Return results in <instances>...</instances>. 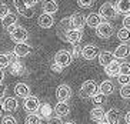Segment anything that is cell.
I'll list each match as a JSON object with an SVG mask.
<instances>
[{
  "instance_id": "7a4b0ae2",
  "label": "cell",
  "mask_w": 130,
  "mask_h": 124,
  "mask_svg": "<svg viewBox=\"0 0 130 124\" xmlns=\"http://www.w3.org/2000/svg\"><path fill=\"white\" fill-rule=\"evenodd\" d=\"M97 84H96V81H93V80H86V81L82 84L80 90H79V96H80L82 98H92L93 96H94L96 93H97Z\"/></svg>"
},
{
  "instance_id": "83f0119b",
  "label": "cell",
  "mask_w": 130,
  "mask_h": 124,
  "mask_svg": "<svg viewBox=\"0 0 130 124\" xmlns=\"http://www.w3.org/2000/svg\"><path fill=\"white\" fill-rule=\"evenodd\" d=\"M10 67H12L10 70H12V74H13V76H20V74H23L24 70H26V68H24V66L20 63L19 60L14 61V63H12V64H10Z\"/></svg>"
},
{
  "instance_id": "f6af8a7d",
  "label": "cell",
  "mask_w": 130,
  "mask_h": 124,
  "mask_svg": "<svg viewBox=\"0 0 130 124\" xmlns=\"http://www.w3.org/2000/svg\"><path fill=\"white\" fill-rule=\"evenodd\" d=\"M50 68H52L53 72H56V73H60L61 70H63V68H61L60 66H57L56 63H52V66H50Z\"/></svg>"
},
{
  "instance_id": "7402d4cb",
  "label": "cell",
  "mask_w": 130,
  "mask_h": 124,
  "mask_svg": "<svg viewBox=\"0 0 130 124\" xmlns=\"http://www.w3.org/2000/svg\"><path fill=\"white\" fill-rule=\"evenodd\" d=\"M102 22H103V20H102L99 13H90V14H87V17H86V24H87L89 27H94L96 29Z\"/></svg>"
},
{
  "instance_id": "52a82bcc",
  "label": "cell",
  "mask_w": 130,
  "mask_h": 124,
  "mask_svg": "<svg viewBox=\"0 0 130 124\" xmlns=\"http://www.w3.org/2000/svg\"><path fill=\"white\" fill-rule=\"evenodd\" d=\"M70 23V30H82L83 26L86 24V17L80 13H74L69 17Z\"/></svg>"
},
{
  "instance_id": "3957f363",
  "label": "cell",
  "mask_w": 130,
  "mask_h": 124,
  "mask_svg": "<svg viewBox=\"0 0 130 124\" xmlns=\"http://www.w3.org/2000/svg\"><path fill=\"white\" fill-rule=\"evenodd\" d=\"M99 14H100V17H103V19H106V20H111V19H116V17H117V10H116L113 3L106 2V3L102 4Z\"/></svg>"
},
{
  "instance_id": "277c9868",
  "label": "cell",
  "mask_w": 130,
  "mask_h": 124,
  "mask_svg": "<svg viewBox=\"0 0 130 124\" xmlns=\"http://www.w3.org/2000/svg\"><path fill=\"white\" fill-rule=\"evenodd\" d=\"M72 54H70L67 50H60V51H57L56 54H54V61L53 63H56L57 66H60L61 68L67 67L70 63H72Z\"/></svg>"
},
{
  "instance_id": "6da1fadb",
  "label": "cell",
  "mask_w": 130,
  "mask_h": 124,
  "mask_svg": "<svg viewBox=\"0 0 130 124\" xmlns=\"http://www.w3.org/2000/svg\"><path fill=\"white\" fill-rule=\"evenodd\" d=\"M9 34H10V39L14 41L16 44H19V43H26V40L29 39V31H27L23 26L10 27V29H9Z\"/></svg>"
},
{
  "instance_id": "f1b7e54d",
  "label": "cell",
  "mask_w": 130,
  "mask_h": 124,
  "mask_svg": "<svg viewBox=\"0 0 130 124\" xmlns=\"http://www.w3.org/2000/svg\"><path fill=\"white\" fill-rule=\"evenodd\" d=\"M24 123L26 124H42V118H40L36 113H33V114H29V116L26 117Z\"/></svg>"
},
{
  "instance_id": "c3c4849f",
  "label": "cell",
  "mask_w": 130,
  "mask_h": 124,
  "mask_svg": "<svg viewBox=\"0 0 130 124\" xmlns=\"http://www.w3.org/2000/svg\"><path fill=\"white\" fill-rule=\"evenodd\" d=\"M126 123H127V124H130V111L126 114Z\"/></svg>"
},
{
  "instance_id": "bcb514c9",
  "label": "cell",
  "mask_w": 130,
  "mask_h": 124,
  "mask_svg": "<svg viewBox=\"0 0 130 124\" xmlns=\"http://www.w3.org/2000/svg\"><path fill=\"white\" fill-rule=\"evenodd\" d=\"M24 2H26L27 7H33V6H35V4H37L40 0H24Z\"/></svg>"
},
{
  "instance_id": "cb8c5ba5",
  "label": "cell",
  "mask_w": 130,
  "mask_h": 124,
  "mask_svg": "<svg viewBox=\"0 0 130 124\" xmlns=\"http://www.w3.org/2000/svg\"><path fill=\"white\" fill-rule=\"evenodd\" d=\"M16 22H17V16H16L14 13H9V14H6L3 19H2V26L9 30L10 27H13L16 24Z\"/></svg>"
},
{
  "instance_id": "7c38bea8",
  "label": "cell",
  "mask_w": 130,
  "mask_h": 124,
  "mask_svg": "<svg viewBox=\"0 0 130 124\" xmlns=\"http://www.w3.org/2000/svg\"><path fill=\"white\" fill-rule=\"evenodd\" d=\"M83 37V31L82 30H69L67 34H66V41L70 43V44H79Z\"/></svg>"
},
{
  "instance_id": "f35d334b",
  "label": "cell",
  "mask_w": 130,
  "mask_h": 124,
  "mask_svg": "<svg viewBox=\"0 0 130 124\" xmlns=\"http://www.w3.org/2000/svg\"><path fill=\"white\" fill-rule=\"evenodd\" d=\"M2 124H17V120L13 116H4L2 118Z\"/></svg>"
},
{
  "instance_id": "8d00e7d4",
  "label": "cell",
  "mask_w": 130,
  "mask_h": 124,
  "mask_svg": "<svg viewBox=\"0 0 130 124\" xmlns=\"http://www.w3.org/2000/svg\"><path fill=\"white\" fill-rule=\"evenodd\" d=\"M104 97H106V96H103L102 93H96L94 96L92 97V100H93L94 104H102V103L104 101Z\"/></svg>"
},
{
  "instance_id": "5b68a950",
  "label": "cell",
  "mask_w": 130,
  "mask_h": 124,
  "mask_svg": "<svg viewBox=\"0 0 130 124\" xmlns=\"http://www.w3.org/2000/svg\"><path fill=\"white\" fill-rule=\"evenodd\" d=\"M40 104H42L40 100H39L37 97H35V96H29L27 98H24V101H23V107H24V110H26L29 114L37 113Z\"/></svg>"
},
{
  "instance_id": "ac0fdd59",
  "label": "cell",
  "mask_w": 130,
  "mask_h": 124,
  "mask_svg": "<svg viewBox=\"0 0 130 124\" xmlns=\"http://www.w3.org/2000/svg\"><path fill=\"white\" fill-rule=\"evenodd\" d=\"M59 10V6L56 3V0H43V11L46 14H54Z\"/></svg>"
},
{
  "instance_id": "e0dca14e",
  "label": "cell",
  "mask_w": 130,
  "mask_h": 124,
  "mask_svg": "<svg viewBox=\"0 0 130 124\" xmlns=\"http://www.w3.org/2000/svg\"><path fill=\"white\" fill-rule=\"evenodd\" d=\"M129 54H130V46L127 44V43H123V44H120L117 49L115 50V53H113L115 59H126Z\"/></svg>"
},
{
  "instance_id": "d590c367",
  "label": "cell",
  "mask_w": 130,
  "mask_h": 124,
  "mask_svg": "<svg viewBox=\"0 0 130 124\" xmlns=\"http://www.w3.org/2000/svg\"><path fill=\"white\" fill-rule=\"evenodd\" d=\"M94 0H77V4L83 9H87V7H92Z\"/></svg>"
},
{
  "instance_id": "ee69618b",
  "label": "cell",
  "mask_w": 130,
  "mask_h": 124,
  "mask_svg": "<svg viewBox=\"0 0 130 124\" xmlns=\"http://www.w3.org/2000/svg\"><path fill=\"white\" fill-rule=\"evenodd\" d=\"M6 91H7V86H6V84H2V83H0V100L3 98V96L6 94Z\"/></svg>"
},
{
  "instance_id": "ba28073f",
  "label": "cell",
  "mask_w": 130,
  "mask_h": 124,
  "mask_svg": "<svg viewBox=\"0 0 130 124\" xmlns=\"http://www.w3.org/2000/svg\"><path fill=\"white\" fill-rule=\"evenodd\" d=\"M113 26L109 22H102L99 26L96 27V34L102 39H109L113 34Z\"/></svg>"
},
{
  "instance_id": "2e32d148",
  "label": "cell",
  "mask_w": 130,
  "mask_h": 124,
  "mask_svg": "<svg viewBox=\"0 0 130 124\" xmlns=\"http://www.w3.org/2000/svg\"><path fill=\"white\" fill-rule=\"evenodd\" d=\"M104 73H106L109 77H117V76L120 74V63L115 60L113 63H110L109 66L104 67Z\"/></svg>"
},
{
  "instance_id": "836d02e7",
  "label": "cell",
  "mask_w": 130,
  "mask_h": 124,
  "mask_svg": "<svg viewBox=\"0 0 130 124\" xmlns=\"http://www.w3.org/2000/svg\"><path fill=\"white\" fill-rule=\"evenodd\" d=\"M120 74L123 76H130V63H122L120 64Z\"/></svg>"
},
{
  "instance_id": "d6986e66",
  "label": "cell",
  "mask_w": 130,
  "mask_h": 124,
  "mask_svg": "<svg viewBox=\"0 0 130 124\" xmlns=\"http://www.w3.org/2000/svg\"><path fill=\"white\" fill-rule=\"evenodd\" d=\"M37 23H39V26L42 27V29H50V27L54 24V19H53V16L43 13V14L39 17Z\"/></svg>"
},
{
  "instance_id": "8992f818",
  "label": "cell",
  "mask_w": 130,
  "mask_h": 124,
  "mask_svg": "<svg viewBox=\"0 0 130 124\" xmlns=\"http://www.w3.org/2000/svg\"><path fill=\"white\" fill-rule=\"evenodd\" d=\"M56 97L57 103H67V100L72 97V88L67 84H60L56 88Z\"/></svg>"
},
{
  "instance_id": "30bf717a",
  "label": "cell",
  "mask_w": 130,
  "mask_h": 124,
  "mask_svg": "<svg viewBox=\"0 0 130 124\" xmlns=\"http://www.w3.org/2000/svg\"><path fill=\"white\" fill-rule=\"evenodd\" d=\"M30 53H31V46H29L27 43H19V44L14 46V50H13V54L17 59L19 57H26Z\"/></svg>"
},
{
  "instance_id": "44dd1931",
  "label": "cell",
  "mask_w": 130,
  "mask_h": 124,
  "mask_svg": "<svg viewBox=\"0 0 130 124\" xmlns=\"http://www.w3.org/2000/svg\"><path fill=\"white\" fill-rule=\"evenodd\" d=\"M116 59L115 56H113V53L110 51H102L99 53V63L103 66V67H106V66H109L110 63H113Z\"/></svg>"
},
{
  "instance_id": "681fc988",
  "label": "cell",
  "mask_w": 130,
  "mask_h": 124,
  "mask_svg": "<svg viewBox=\"0 0 130 124\" xmlns=\"http://www.w3.org/2000/svg\"><path fill=\"white\" fill-rule=\"evenodd\" d=\"M97 124H109V123H107V121L104 120V121H100V123H97Z\"/></svg>"
},
{
  "instance_id": "4dcf8cb0",
  "label": "cell",
  "mask_w": 130,
  "mask_h": 124,
  "mask_svg": "<svg viewBox=\"0 0 130 124\" xmlns=\"http://www.w3.org/2000/svg\"><path fill=\"white\" fill-rule=\"evenodd\" d=\"M117 37L120 39L122 41L127 43V41L130 40V31H129V30H126V29H120V30L117 31Z\"/></svg>"
},
{
  "instance_id": "9a60e30c",
  "label": "cell",
  "mask_w": 130,
  "mask_h": 124,
  "mask_svg": "<svg viewBox=\"0 0 130 124\" xmlns=\"http://www.w3.org/2000/svg\"><path fill=\"white\" fill-rule=\"evenodd\" d=\"M36 114H37L40 118H47V120H49L50 117H52V114H53V109H52V105H50L49 103H43V104H40V107H39Z\"/></svg>"
},
{
  "instance_id": "f907efd6",
  "label": "cell",
  "mask_w": 130,
  "mask_h": 124,
  "mask_svg": "<svg viewBox=\"0 0 130 124\" xmlns=\"http://www.w3.org/2000/svg\"><path fill=\"white\" fill-rule=\"evenodd\" d=\"M2 111H3V105H2V103H0V114H2Z\"/></svg>"
},
{
  "instance_id": "4fadbf2b",
  "label": "cell",
  "mask_w": 130,
  "mask_h": 124,
  "mask_svg": "<svg viewBox=\"0 0 130 124\" xmlns=\"http://www.w3.org/2000/svg\"><path fill=\"white\" fill-rule=\"evenodd\" d=\"M70 30V23H69V17L63 19L60 23H59V27H57V36L61 39L63 41H66V34L67 31Z\"/></svg>"
},
{
  "instance_id": "d4e9b609",
  "label": "cell",
  "mask_w": 130,
  "mask_h": 124,
  "mask_svg": "<svg viewBox=\"0 0 130 124\" xmlns=\"http://www.w3.org/2000/svg\"><path fill=\"white\" fill-rule=\"evenodd\" d=\"M115 91V84L110 81V80H104L99 87V93H102L103 96H109Z\"/></svg>"
},
{
  "instance_id": "8fae6325",
  "label": "cell",
  "mask_w": 130,
  "mask_h": 124,
  "mask_svg": "<svg viewBox=\"0 0 130 124\" xmlns=\"http://www.w3.org/2000/svg\"><path fill=\"white\" fill-rule=\"evenodd\" d=\"M14 93L17 97L27 98L30 96L31 90H30V87H29V84H26V83H17L14 86Z\"/></svg>"
},
{
  "instance_id": "74e56055",
  "label": "cell",
  "mask_w": 130,
  "mask_h": 124,
  "mask_svg": "<svg viewBox=\"0 0 130 124\" xmlns=\"http://www.w3.org/2000/svg\"><path fill=\"white\" fill-rule=\"evenodd\" d=\"M10 13V10H9V6L4 3H0V20L3 19L6 14H9Z\"/></svg>"
},
{
  "instance_id": "60d3db41",
  "label": "cell",
  "mask_w": 130,
  "mask_h": 124,
  "mask_svg": "<svg viewBox=\"0 0 130 124\" xmlns=\"http://www.w3.org/2000/svg\"><path fill=\"white\" fill-rule=\"evenodd\" d=\"M22 16H24V17H27V19L33 17V16H35V10H33V7H27L26 10L22 13Z\"/></svg>"
},
{
  "instance_id": "d6a6232c",
  "label": "cell",
  "mask_w": 130,
  "mask_h": 124,
  "mask_svg": "<svg viewBox=\"0 0 130 124\" xmlns=\"http://www.w3.org/2000/svg\"><path fill=\"white\" fill-rule=\"evenodd\" d=\"M120 96L123 98H130V83L122 86V88H120Z\"/></svg>"
},
{
  "instance_id": "484cf974",
  "label": "cell",
  "mask_w": 130,
  "mask_h": 124,
  "mask_svg": "<svg viewBox=\"0 0 130 124\" xmlns=\"http://www.w3.org/2000/svg\"><path fill=\"white\" fill-rule=\"evenodd\" d=\"M104 116H106V113H104V110L102 109V107H94V109L90 111V117H92V120L97 121V123L104 121Z\"/></svg>"
},
{
  "instance_id": "e575fe53",
  "label": "cell",
  "mask_w": 130,
  "mask_h": 124,
  "mask_svg": "<svg viewBox=\"0 0 130 124\" xmlns=\"http://www.w3.org/2000/svg\"><path fill=\"white\" fill-rule=\"evenodd\" d=\"M72 59H76V57H80L82 56V47L79 44H74L73 46V50H72Z\"/></svg>"
},
{
  "instance_id": "4316f807",
  "label": "cell",
  "mask_w": 130,
  "mask_h": 124,
  "mask_svg": "<svg viewBox=\"0 0 130 124\" xmlns=\"http://www.w3.org/2000/svg\"><path fill=\"white\" fill-rule=\"evenodd\" d=\"M2 105H3V110H6V111H14L17 109V105H19V103L14 97H7Z\"/></svg>"
},
{
  "instance_id": "ffe728a7",
  "label": "cell",
  "mask_w": 130,
  "mask_h": 124,
  "mask_svg": "<svg viewBox=\"0 0 130 124\" xmlns=\"http://www.w3.org/2000/svg\"><path fill=\"white\" fill-rule=\"evenodd\" d=\"M54 113H56V117H64L70 113V107L67 103H57V104L54 105Z\"/></svg>"
},
{
  "instance_id": "5bb4252c",
  "label": "cell",
  "mask_w": 130,
  "mask_h": 124,
  "mask_svg": "<svg viewBox=\"0 0 130 124\" xmlns=\"http://www.w3.org/2000/svg\"><path fill=\"white\" fill-rule=\"evenodd\" d=\"M120 118H122V116H120V111L117 109H110L104 116V120L109 124H119Z\"/></svg>"
},
{
  "instance_id": "1f68e13d",
  "label": "cell",
  "mask_w": 130,
  "mask_h": 124,
  "mask_svg": "<svg viewBox=\"0 0 130 124\" xmlns=\"http://www.w3.org/2000/svg\"><path fill=\"white\" fill-rule=\"evenodd\" d=\"M13 3H14V7L17 9V11H19V14H22V13L27 9L24 0H13Z\"/></svg>"
},
{
  "instance_id": "7dc6e473",
  "label": "cell",
  "mask_w": 130,
  "mask_h": 124,
  "mask_svg": "<svg viewBox=\"0 0 130 124\" xmlns=\"http://www.w3.org/2000/svg\"><path fill=\"white\" fill-rule=\"evenodd\" d=\"M3 80H4V72L3 70H0V83L3 81Z\"/></svg>"
},
{
  "instance_id": "9c48e42d",
  "label": "cell",
  "mask_w": 130,
  "mask_h": 124,
  "mask_svg": "<svg viewBox=\"0 0 130 124\" xmlns=\"http://www.w3.org/2000/svg\"><path fill=\"white\" fill-rule=\"evenodd\" d=\"M99 47L94 44H87L84 46L83 49H82V57L86 59V60H93L94 57L99 56Z\"/></svg>"
},
{
  "instance_id": "603a6c76",
  "label": "cell",
  "mask_w": 130,
  "mask_h": 124,
  "mask_svg": "<svg viewBox=\"0 0 130 124\" xmlns=\"http://www.w3.org/2000/svg\"><path fill=\"white\" fill-rule=\"evenodd\" d=\"M116 10L122 14H129L130 13V0H117L116 2Z\"/></svg>"
},
{
  "instance_id": "816d5d0a",
  "label": "cell",
  "mask_w": 130,
  "mask_h": 124,
  "mask_svg": "<svg viewBox=\"0 0 130 124\" xmlns=\"http://www.w3.org/2000/svg\"><path fill=\"white\" fill-rule=\"evenodd\" d=\"M63 124H74L73 121H66V123H63Z\"/></svg>"
},
{
  "instance_id": "b9f144b4",
  "label": "cell",
  "mask_w": 130,
  "mask_h": 124,
  "mask_svg": "<svg viewBox=\"0 0 130 124\" xmlns=\"http://www.w3.org/2000/svg\"><path fill=\"white\" fill-rule=\"evenodd\" d=\"M47 124H63V121H61L60 117H50L49 120H47Z\"/></svg>"
},
{
  "instance_id": "f546056e",
  "label": "cell",
  "mask_w": 130,
  "mask_h": 124,
  "mask_svg": "<svg viewBox=\"0 0 130 124\" xmlns=\"http://www.w3.org/2000/svg\"><path fill=\"white\" fill-rule=\"evenodd\" d=\"M10 64H12V61L9 59V54H0V70H4Z\"/></svg>"
},
{
  "instance_id": "ab89813d",
  "label": "cell",
  "mask_w": 130,
  "mask_h": 124,
  "mask_svg": "<svg viewBox=\"0 0 130 124\" xmlns=\"http://www.w3.org/2000/svg\"><path fill=\"white\" fill-rule=\"evenodd\" d=\"M117 80H119V83H120V84H123V86H124V84H129V83H130V76L119 74L117 76Z\"/></svg>"
},
{
  "instance_id": "7bdbcfd3",
  "label": "cell",
  "mask_w": 130,
  "mask_h": 124,
  "mask_svg": "<svg viewBox=\"0 0 130 124\" xmlns=\"http://www.w3.org/2000/svg\"><path fill=\"white\" fill-rule=\"evenodd\" d=\"M123 29H126V30L130 31V16L129 14L123 19Z\"/></svg>"
}]
</instances>
